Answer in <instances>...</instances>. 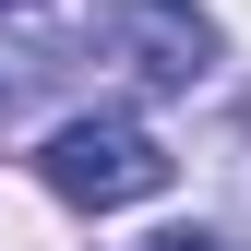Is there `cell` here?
<instances>
[{"instance_id": "obj_2", "label": "cell", "mask_w": 251, "mask_h": 251, "mask_svg": "<svg viewBox=\"0 0 251 251\" xmlns=\"http://www.w3.org/2000/svg\"><path fill=\"white\" fill-rule=\"evenodd\" d=\"M72 60L144 84V96H192L215 72V12H192V0H96V24L72 36Z\"/></svg>"}, {"instance_id": "obj_4", "label": "cell", "mask_w": 251, "mask_h": 251, "mask_svg": "<svg viewBox=\"0 0 251 251\" xmlns=\"http://www.w3.org/2000/svg\"><path fill=\"white\" fill-rule=\"evenodd\" d=\"M0 12H36V0H0Z\"/></svg>"}, {"instance_id": "obj_3", "label": "cell", "mask_w": 251, "mask_h": 251, "mask_svg": "<svg viewBox=\"0 0 251 251\" xmlns=\"http://www.w3.org/2000/svg\"><path fill=\"white\" fill-rule=\"evenodd\" d=\"M132 251H227V239H203V227H168V239H132Z\"/></svg>"}, {"instance_id": "obj_1", "label": "cell", "mask_w": 251, "mask_h": 251, "mask_svg": "<svg viewBox=\"0 0 251 251\" xmlns=\"http://www.w3.org/2000/svg\"><path fill=\"white\" fill-rule=\"evenodd\" d=\"M168 168H179V155L155 144L132 108H84V120H60V132L36 144V179H48L60 203H84V215L155 203V192H168Z\"/></svg>"}]
</instances>
